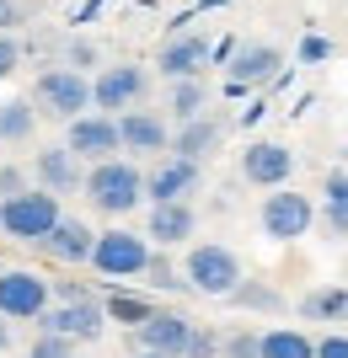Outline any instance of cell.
Listing matches in <instances>:
<instances>
[{"mask_svg":"<svg viewBox=\"0 0 348 358\" xmlns=\"http://www.w3.org/2000/svg\"><path fill=\"white\" fill-rule=\"evenodd\" d=\"M86 198L97 203L102 214H129V209H139L145 203V177H139V166L134 161H91V171H86Z\"/></svg>","mask_w":348,"mask_h":358,"instance_id":"cell-1","label":"cell"},{"mask_svg":"<svg viewBox=\"0 0 348 358\" xmlns=\"http://www.w3.org/2000/svg\"><path fill=\"white\" fill-rule=\"evenodd\" d=\"M32 107H38V118H54V123H70L81 118L91 107V80L70 64H54V70L38 75V86H32Z\"/></svg>","mask_w":348,"mask_h":358,"instance_id":"cell-2","label":"cell"},{"mask_svg":"<svg viewBox=\"0 0 348 358\" xmlns=\"http://www.w3.org/2000/svg\"><path fill=\"white\" fill-rule=\"evenodd\" d=\"M60 220V198L48 187H22V193L0 198V230L16 241H43Z\"/></svg>","mask_w":348,"mask_h":358,"instance_id":"cell-3","label":"cell"},{"mask_svg":"<svg viewBox=\"0 0 348 358\" xmlns=\"http://www.w3.org/2000/svg\"><path fill=\"white\" fill-rule=\"evenodd\" d=\"M182 278H188V289H198V294L225 299L230 289L242 284V262H236V252H230V246H220V241H204V246H193V252H188V268H182Z\"/></svg>","mask_w":348,"mask_h":358,"instance_id":"cell-4","label":"cell"},{"mask_svg":"<svg viewBox=\"0 0 348 358\" xmlns=\"http://www.w3.org/2000/svg\"><path fill=\"white\" fill-rule=\"evenodd\" d=\"M86 262L102 273V278H134V273H145V262H151V246H145V236H134V230H102V236L91 241Z\"/></svg>","mask_w":348,"mask_h":358,"instance_id":"cell-5","label":"cell"},{"mask_svg":"<svg viewBox=\"0 0 348 358\" xmlns=\"http://www.w3.org/2000/svg\"><path fill=\"white\" fill-rule=\"evenodd\" d=\"M151 91V70L145 64H107L97 80H91V107L97 113H123V107H139Z\"/></svg>","mask_w":348,"mask_h":358,"instance_id":"cell-6","label":"cell"},{"mask_svg":"<svg viewBox=\"0 0 348 358\" xmlns=\"http://www.w3.org/2000/svg\"><path fill=\"white\" fill-rule=\"evenodd\" d=\"M107 327V310L97 299H60V305H43L38 310V331H64V337H76V343H97Z\"/></svg>","mask_w":348,"mask_h":358,"instance_id":"cell-7","label":"cell"},{"mask_svg":"<svg viewBox=\"0 0 348 358\" xmlns=\"http://www.w3.org/2000/svg\"><path fill=\"white\" fill-rule=\"evenodd\" d=\"M311 220H316L311 198H300L295 187H268V198H263V236L268 241H300Z\"/></svg>","mask_w":348,"mask_h":358,"instance_id":"cell-8","label":"cell"},{"mask_svg":"<svg viewBox=\"0 0 348 358\" xmlns=\"http://www.w3.org/2000/svg\"><path fill=\"white\" fill-rule=\"evenodd\" d=\"M64 145L70 155L81 161H107V155H118V118L113 113H81V118L64 123Z\"/></svg>","mask_w":348,"mask_h":358,"instance_id":"cell-9","label":"cell"},{"mask_svg":"<svg viewBox=\"0 0 348 358\" xmlns=\"http://www.w3.org/2000/svg\"><path fill=\"white\" fill-rule=\"evenodd\" d=\"M43 305H48V278H38L32 268L0 273V315L6 321H38Z\"/></svg>","mask_w":348,"mask_h":358,"instance_id":"cell-10","label":"cell"},{"mask_svg":"<svg viewBox=\"0 0 348 358\" xmlns=\"http://www.w3.org/2000/svg\"><path fill=\"white\" fill-rule=\"evenodd\" d=\"M198 182H204V161H188V155H172L145 177V193L151 203H177V198H193Z\"/></svg>","mask_w":348,"mask_h":358,"instance_id":"cell-11","label":"cell"},{"mask_svg":"<svg viewBox=\"0 0 348 358\" xmlns=\"http://www.w3.org/2000/svg\"><path fill=\"white\" fill-rule=\"evenodd\" d=\"M118 145L129 150V155H161V150H172V129H167L161 113H134V107H123Z\"/></svg>","mask_w":348,"mask_h":358,"instance_id":"cell-12","label":"cell"},{"mask_svg":"<svg viewBox=\"0 0 348 358\" xmlns=\"http://www.w3.org/2000/svg\"><path fill=\"white\" fill-rule=\"evenodd\" d=\"M289 171H295V155H289V145H273V139L246 145V155H242V177L252 182V187H284Z\"/></svg>","mask_w":348,"mask_h":358,"instance_id":"cell-13","label":"cell"},{"mask_svg":"<svg viewBox=\"0 0 348 358\" xmlns=\"http://www.w3.org/2000/svg\"><path fill=\"white\" fill-rule=\"evenodd\" d=\"M188 331H193V321H188V315H177V310H151V315L134 327V337H139V348H151V353L182 358Z\"/></svg>","mask_w":348,"mask_h":358,"instance_id":"cell-14","label":"cell"},{"mask_svg":"<svg viewBox=\"0 0 348 358\" xmlns=\"http://www.w3.org/2000/svg\"><path fill=\"white\" fill-rule=\"evenodd\" d=\"M204 64H209V38H198V32H177V38L161 43L155 70L167 75V80H182V75H204Z\"/></svg>","mask_w":348,"mask_h":358,"instance_id":"cell-15","label":"cell"},{"mask_svg":"<svg viewBox=\"0 0 348 358\" xmlns=\"http://www.w3.org/2000/svg\"><path fill=\"white\" fill-rule=\"evenodd\" d=\"M32 171H38V182H43L54 198L76 193L81 182H86V171H81V155H70V145H48V150H38Z\"/></svg>","mask_w":348,"mask_h":358,"instance_id":"cell-16","label":"cell"},{"mask_svg":"<svg viewBox=\"0 0 348 358\" xmlns=\"http://www.w3.org/2000/svg\"><path fill=\"white\" fill-rule=\"evenodd\" d=\"M284 70V54L273 43H252V48H236L230 54V86H263Z\"/></svg>","mask_w":348,"mask_h":358,"instance_id":"cell-17","label":"cell"},{"mask_svg":"<svg viewBox=\"0 0 348 358\" xmlns=\"http://www.w3.org/2000/svg\"><path fill=\"white\" fill-rule=\"evenodd\" d=\"M91 241H97V236H91V224L64 220V214H60V220H54V230H48L38 246H43L54 262H70V268H76V262H86V257H91Z\"/></svg>","mask_w":348,"mask_h":358,"instance_id":"cell-18","label":"cell"},{"mask_svg":"<svg viewBox=\"0 0 348 358\" xmlns=\"http://www.w3.org/2000/svg\"><path fill=\"white\" fill-rule=\"evenodd\" d=\"M193 203L188 198H177V203H151V224H145V236L161 241V246H177V241H193Z\"/></svg>","mask_w":348,"mask_h":358,"instance_id":"cell-19","label":"cell"},{"mask_svg":"<svg viewBox=\"0 0 348 358\" xmlns=\"http://www.w3.org/2000/svg\"><path fill=\"white\" fill-rule=\"evenodd\" d=\"M220 139H225V123L220 118H182V129L172 134V150L177 155H188V161H204V155H214L220 150Z\"/></svg>","mask_w":348,"mask_h":358,"instance_id":"cell-20","label":"cell"},{"mask_svg":"<svg viewBox=\"0 0 348 358\" xmlns=\"http://www.w3.org/2000/svg\"><path fill=\"white\" fill-rule=\"evenodd\" d=\"M258 358H316V343L295 327H273L258 337Z\"/></svg>","mask_w":348,"mask_h":358,"instance_id":"cell-21","label":"cell"},{"mask_svg":"<svg viewBox=\"0 0 348 358\" xmlns=\"http://www.w3.org/2000/svg\"><path fill=\"white\" fill-rule=\"evenodd\" d=\"M300 315H311V321H348V284L311 289V294L300 299Z\"/></svg>","mask_w":348,"mask_h":358,"instance_id":"cell-22","label":"cell"},{"mask_svg":"<svg viewBox=\"0 0 348 358\" xmlns=\"http://www.w3.org/2000/svg\"><path fill=\"white\" fill-rule=\"evenodd\" d=\"M32 129H38V113H32V102H0V145H22V139H32Z\"/></svg>","mask_w":348,"mask_h":358,"instance_id":"cell-23","label":"cell"},{"mask_svg":"<svg viewBox=\"0 0 348 358\" xmlns=\"http://www.w3.org/2000/svg\"><path fill=\"white\" fill-rule=\"evenodd\" d=\"M204 102H209V91H204V80H198V75H182V80H172V118H198V113H204Z\"/></svg>","mask_w":348,"mask_h":358,"instance_id":"cell-24","label":"cell"},{"mask_svg":"<svg viewBox=\"0 0 348 358\" xmlns=\"http://www.w3.org/2000/svg\"><path fill=\"white\" fill-rule=\"evenodd\" d=\"M225 299H230V305H242V310H284L279 289H268V284H236Z\"/></svg>","mask_w":348,"mask_h":358,"instance_id":"cell-25","label":"cell"},{"mask_svg":"<svg viewBox=\"0 0 348 358\" xmlns=\"http://www.w3.org/2000/svg\"><path fill=\"white\" fill-rule=\"evenodd\" d=\"M107 321H118V327H139L145 315H151V305L145 299H134V294H107Z\"/></svg>","mask_w":348,"mask_h":358,"instance_id":"cell-26","label":"cell"},{"mask_svg":"<svg viewBox=\"0 0 348 358\" xmlns=\"http://www.w3.org/2000/svg\"><path fill=\"white\" fill-rule=\"evenodd\" d=\"M27 358H76V337H64V331H38V343L27 348Z\"/></svg>","mask_w":348,"mask_h":358,"instance_id":"cell-27","label":"cell"},{"mask_svg":"<svg viewBox=\"0 0 348 358\" xmlns=\"http://www.w3.org/2000/svg\"><path fill=\"white\" fill-rule=\"evenodd\" d=\"M220 353V337H214L209 327H193L188 331V348H182V358H214Z\"/></svg>","mask_w":348,"mask_h":358,"instance_id":"cell-28","label":"cell"},{"mask_svg":"<svg viewBox=\"0 0 348 358\" xmlns=\"http://www.w3.org/2000/svg\"><path fill=\"white\" fill-rule=\"evenodd\" d=\"M145 278H151L155 289H188V284L177 278V268L167 262V257H151V262H145Z\"/></svg>","mask_w":348,"mask_h":358,"instance_id":"cell-29","label":"cell"},{"mask_svg":"<svg viewBox=\"0 0 348 358\" xmlns=\"http://www.w3.org/2000/svg\"><path fill=\"white\" fill-rule=\"evenodd\" d=\"M220 348H225V358H258V331H236Z\"/></svg>","mask_w":348,"mask_h":358,"instance_id":"cell-30","label":"cell"},{"mask_svg":"<svg viewBox=\"0 0 348 358\" xmlns=\"http://www.w3.org/2000/svg\"><path fill=\"white\" fill-rule=\"evenodd\" d=\"M16 64H22V43H16L11 32H0V80H6Z\"/></svg>","mask_w":348,"mask_h":358,"instance_id":"cell-31","label":"cell"},{"mask_svg":"<svg viewBox=\"0 0 348 358\" xmlns=\"http://www.w3.org/2000/svg\"><path fill=\"white\" fill-rule=\"evenodd\" d=\"M64 64H70V70H91V64H97V48L91 43H70L64 48Z\"/></svg>","mask_w":348,"mask_h":358,"instance_id":"cell-32","label":"cell"},{"mask_svg":"<svg viewBox=\"0 0 348 358\" xmlns=\"http://www.w3.org/2000/svg\"><path fill=\"white\" fill-rule=\"evenodd\" d=\"M22 187H27V171H22V166H0V198L22 193Z\"/></svg>","mask_w":348,"mask_h":358,"instance_id":"cell-33","label":"cell"},{"mask_svg":"<svg viewBox=\"0 0 348 358\" xmlns=\"http://www.w3.org/2000/svg\"><path fill=\"white\" fill-rule=\"evenodd\" d=\"M300 59H305V64L333 59V43H327V38H305V43H300Z\"/></svg>","mask_w":348,"mask_h":358,"instance_id":"cell-34","label":"cell"},{"mask_svg":"<svg viewBox=\"0 0 348 358\" xmlns=\"http://www.w3.org/2000/svg\"><path fill=\"white\" fill-rule=\"evenodd\" d=\"M316 358H348V337H343V331L321 337V343H316Z\"/></svg>","mask_w":348,"mask_h":358,"instance_id":"cell-35","label":"cell"},{"mask_svg":"<svg viewBox=\"0 0 348 358\" xmlns=\"http://www.w3.org/2000/svg\"><path fill=\"white\" fill-rule=\"evenodd\" d=\"M27 22V6L22 0H0V27H22Z\"/></svg>","mask_w":348,"mask_h":358,"instance_id":"cell-36","label":"cell"},{"mask_svg":"<svg viewBox=\"0 0 348 358\" xmlns=\"http://www.w3.org/2000/svg\"><path fill=\"white\" fill-rule=\"evenodd\" d=\"M327 203H348V177L343 171H327Z\"/></svg>","mask_w":348,"mask_h":358,"instance_id":"cell-37","label":"cell"},{"mask_svg":"<svg viewBox=\"0 0 348 358\" xmlns=\"http://www.w3.org/2000/svg\"><path fill=\"white\" fill-rule=\"evenodd\" d=\"M327 230H333V236H348V203H327Z\"/></svg>","mask_w":348,"mask_h":358,"instance_id":"cell-38","label":"cell"},{"mask_svg":"<svg viewBox=\"0 0 348 358\" xmlns=\"http://www.w3.org/2000/svg\"><path fill=\"white\" fill-rule=\"evenodd\" d=\"M6 348H11V321L0 315V353H6Z\"/></svg>","mask_w":348,"mask_h":358,"instance_id":"cell-39","label":"cell"},{"mask_svg":"<svg viewBox=\"0 0 348 358\" xmlns=\"http://www.w3.org/2000/svg\"><path fill=\"white\" fill-rule=\"evenodd\" d=\"M134 358H167V353H151V348H139V353Z\"/></svg>","mask_w":348,"mask_h":358,"instance_id":"cell-40","label":"cell"},{"mask_svg":"<svg viewBox=\"0 0 348 358\" xmlns=\"http://www.w3.org/2000/svg\"><path fill=\"white\" fill-rule=\"evenodd\" d=\"M22 358H27V353H22Z\"/></svg>","mask_w":348,"mask_h":358,"instance_id":"cell-41","label":"cell"}]
</instances>
